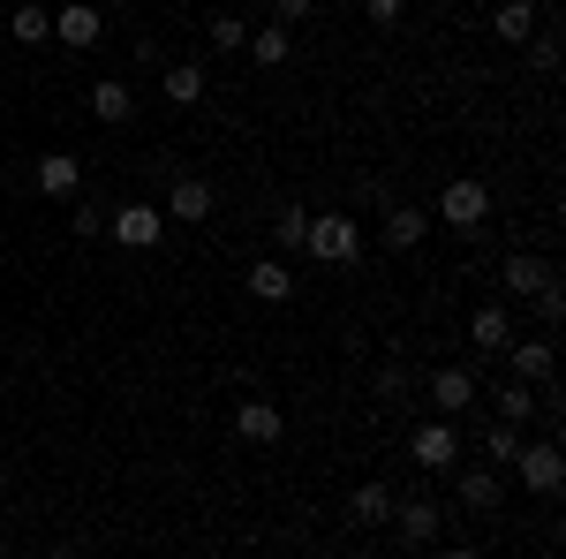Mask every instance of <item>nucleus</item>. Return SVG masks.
I'll return each mask as SVG.
<instances>
[{"instance_id":"f257e3e1","label":"nucleus","mask_w":566,"mask_h":559,"mask_svg":"<svg viewBox=\"0 0 566 559\" xmlns=\"http://www.w3.org/2000/svg\"><path fill=\"white\" fill-rule=\"evenodd\" d=\"M431 227H453V235H483V227H491V189H483L476 174H453V182L438 189Z\"/></svg>"},{"instance_id":"c85d7f7f","label":"nucleus","mask_w":566,"mask_h":559,"mask_svg":"<svg viewBox=\"0 0 566 559\" xmlns=\"http://www.w3.org/2000/svg\"><path fill=\"white\" fill-rule=\"evenodd\" d=\"M363 15H370V23H400V15H408V0H363Z\"/></svg>"},{"instance_id":"bb28decb","label":"nucleus","mask_w":566,"mask_h":559,"mask_svg":"<svg viewBox=\"0 0 566 559\" xmlns=\"http://www.w3.org/2000/svg\"><path fill=\"white\" fill-rule=\"evenodd\" d=\"M212 45L219 53H242V45H250V23H242V15H212Z\"/></svg>"},{"instance_id":"c9c22d12","label":"nucleus","mask_w":566,"mask_h":559,"mask_svg":"<svg viewBox=\"0 0 566 559\" xmlns=\"http://www.w3.org/2000/svg\"><path fill=\"white\" fill-rule=\"evenodd\" d=\"M45 559H69V552H45Z\"/></svg>"},{"instance_id":"f03ea898","label":"nucleus","mask_w":566,"mask_h":559,"mask_svg":"<svg viewBox=\"0 0 566 559\" xmlns=\"http://www.w3.org/2000/svg\"><path fill=\"white\" fill-rule=\"evenodd\" d=\"M317 265H340L348 272L355 258H363V227L355 219H340V213H310V242H303Z\"/></svg>"},{"instance_id":"9b49d317","label":"nucleus","mask_w":566,"mask_h":559,"mask_svg":"<svg viewBox=\"0 0 566 559\" xmlns=\"http://www.w3.org/2000/svg\"><path fill=\"white\" fill-rule=\"evenodd\" d=\"M506 363H514V379L522 386H552V341H506Z\"/></svg>"},{"instance_id":"5701e85b","label":"nucleus","mask_w":566,"mask_h":559,"mask_svg":"<svg viewBox=\"0 0 566 559\" xmlns=\"http://www.w3.org/2000/svg\"><path fill=\"white\" fill-rule=\"evenodd\" d=\"M8 31H15V39H23V45H45V39H53V15H45L39 0H23V8L8 15Z\"/></svg>"},{"instance_id":"aec40b11","label":"nucleus","mask_w":566,"mask_h":559,"mask_svg":"<svg viewBox=\"0 0 566 559\" xmlns=\"http://www.w3.org/2000/svg\"><path fill=\"white\" fill-rule=\"evenodd\" d=\"M544 280H559V272H552V258H528V250H514V258H506V296H536Z\"/></svg>"},{"instance_id":"393cba45","label":"nucleus","mask_w":566,"mask_h":559,"mask_svg":"<svg viewBox=\"0 0 566 559\" xmlns=\"http://www.w3.org/2000/svg\"><path fill=\"white\" fill-rule=\"evenodd\" d=\"M272 235H280V250H303V242H310V213H303V205H280Z\"/></svg>"},{"instance_id":"20e7f679","label":"nucleus","mask_w":566,"mask_h":559,"mask_svg":"<svg viewBox=\"0 0 566 559\" xmlns=\"http://www.w3.org/2000/svg\"><path fill=\"white\" fill-rule=\"evenodd\" d=\"M408 462H416V469H453V462H461V431L446 424V416H431V424L408 438Z\"/></svg>"},{"instance_id":"7c9ffc66","label":"nucleus","mask_w":566,"mask_h":559,"mask_svg":"<svg viewBox=\"0 0 566 559\" xmlns=\"http://www.w3.org/2000/svg\"><path fill=\"white\" fill-rule=\"evenodd\" d=\"M69 227H76V235H84V242H91V235H98L106 219H98V205H76V213H69Z\"/></svg>"},{"instance_id":"6e6552de","label":"nucleus","mask_w":566,"mask_h":559,"mask_svg":"<svg viewBox=\"0 0 566 559\" xmlns=\"http://www.w3.org/2000/svg\"><path fill=\"white\" fill-rule=\"evenodd\" d=\"M386 529H400V545H431L446 521H438L431 499H392V521H386Z\"/></svg>"},{"instance_id":"e433bc0d","label":"nucleus","mask_w":566,"mask_h":559,"mask_svg":"<svg viewBox=\"0 0 566 559\" xmlns=\"http://www.w3.org/2000/svg\"><path fill=\"white\" fill-rule=\"evenodd\" d=\"M0 559H8V545H0Z\"/></svg>"},{"instance_id":"b1692460","label":"nucleus","mask_w":566,"mask_h":559,"mask_svg":"<svg viewBox=\"0 0 566 559\" xmlns=\"http://www.w3.org/2000/svg\"><path fill=\"white\" fill-rule=\"evenodd\" d=\"M491 23H499V39H536V8H528V0H506V8H499V15H491Z\"/></svg>"},{"instance_id":"412c9836","label":"nucleus","mask_w":566,"mask_h":559,"mask_svg":"<svg viewBox=\"0 0 566 559\" xmlns=\"http://www.w3.org/2000/svg\"><path fill=\"white\" fill-rule=\"evenodd\" d=\"M536 408H544V393H536V386H522V379H506V386H499V424H514V431H522L528 416H536Z\"/></svg>"},{"instance_id":"6ab92c4d","label":"nucleus","mask_w":566,"mask_h":559,"mask_svg":"<svg viewBox=\"0 0 566 559\" xmlns=\"http://www.w3.org/2000/svg\"><path fill=\"white\" fill-rule=\"evenodd\" d=\"M159 91H167V106H205V69H197V61H175V69L159 76Z\"/></svg>"},{"instance_id":"39448f33","label":"nucleus","mask_w":566,"mask_h":559,"mask_svg":"<svg viewBox=\"0 0 566 559\" xmlns=\"http://www.w3.org/2000/svg\"><path fill=\"white\" fill-rule=\"evenodd\" d=\"M159 227H167L159 205H122V213H106V235H114L122 250H151V242H159Z\"/></svg>"},{"instance_id":"4468645a","label":"nucleus","mask_w":566,"mask_h":559,"mask_svg":"<svg viewBox=\"0 0 566 559\" xmlns=\"http://www.w3.org/2000/svg\"><path fill=\"white\" fill-rule=\"evenodd\" d=\"M53 39L61 45H98V8H91V0H69V8L53 15Z\"/></svg>"},{"instance_id":"4be33fe9","label":"nucleus","mask_w":566,"mask_h":559,"mask_svg":"<svg viewBox=\"0 0 566 559\" xmlns=\"http://www.w3.org/2000/svg\"><path fill=\"white\" fill-rule=\"evenodd\" d=\"M287 53H295V39H287V23H264V31H250V61H258V69H280Z\"/></svg>"},{"instance_id":"a211bd4d","label":"nucleus","mask_w":566,"mask_h":559,"mask_svg":"<svg viewBox=\"0 0 566 559\" xmlns=\"http://www.w3.org/2000/svg\"><path fill=\"white\" fill-rule=\"evenodd\" d=\"M499 499H506L499 469H461V507H469V515H491Z\"/></svg>"},{"instance_id":"dca6fc26","label":"nucleus","mask_w":566,"mask_h":559,"mask_svg":"<svg viewBox=\"0 0 566 559\" xmlns=\"http://www.w3.org/2000/svg\"><path fill=\"white\" fill-rule=\"evenodd\" d=\"M348 515L363 521V529H386V521H392V484H355V491H348Z\"/></svg>"},{"instance_id":"1a4fd4ad","label":"nucleus","mask_w":566,"mask_h":559,"mask_svg":"<svg viewBox=\"0 0 566 559\" xmlns=\"http://www.w3.org/2000/svg\"><path fill=\"white\" fill-rule=\"evenodd\" d=\"M212 205H219V189L205 174H181L175 189H167V219H212Z\"/></svg>"},{"instance_id":"423d86ee","label":"nucleus","mask_w":566,"mask_h":559,"mask_svg":"<svg viewBox=\"0 0 566 559\" xmlns=\"http://www.w3.org/2000/svg\"><path fill=\"white\" fill-rule=\"evenodd\" d=\"M431 408L453 424V416H469L476 408V371H461V363H446V371H431Z\"/></svg>"},{"instance_id":"473e14b6","label":"nucleus","mask_w":566,"mask_h":559,"mask_svg":"<svg viewBox=\"0 0 566 559\" xmlns=\"http://www.w3.org/2000/svg\"><path fill=\"white\" fill-rule=\"evenodd\" d=\"M317 0H272V23H303Z\"/></svg>"},{"instance_id":"cd10ccee","label":"nucleus","mask_w":566,"mask_h":559,"mask_svg":"<svg viewBox=\"0 0 566 559\" xmlns=\"http://www.w3.org/2000/svg\"><path fill=\"white\" fill-rule=\"evenodd\" d=\"M528 302H536V318H544V325H559V318H566V288H559V280H544Z\"/></svg>"},{"instance_id":"f8f14e48","label":"nucleus","mask_w":566,"mask_h":559,"mask_svg":"<svg viewBox=\"0 0 566 559\" xmlns=\"http://www.w3.org/2000/svg\"><path fill=\"white\" fill-rule=\"evenodd\" d=\"M91 114H98L106 130H122V122L136 114V91L122 84V76H106V84H91Z\"/></svg>"},{"instance_id":"7ed1b4c3","label":"nucleus","mask_w":566,"mask_h":559,"mask_svg":"<svg viewBox=\"0 0 566 559\" xmlns=\"http://www.w3.org/2000/svg\"><path fill=\"white\" fill-rule=\"evenodd\" d=\"M514 476H522V491H536V499H559V484H566L559 438H522V454H514Z\"/></svg>"},{"instance_id":"c756f323","label":"nucleus","mask_w":566,"mask_h":559,"mask_svg":"<svg viewBox=\"0 0 566 559\" xmlns=\"http://www.w3.org/2000/svg\"><path fill=\"white\" fill-rule=\"evenodd\" d=\"M528 61H536V69L552 76V69H559V39H528Z\"/></svg>"},{"instance_id":"ddd939ff","label":"nucleus","mask_w":566,"mask_h":559,"mask_svg":"<svg viewBox=\"0 0 566 559\" xmlns=\"http://www.w3.org/2000/svg\"><path fill=\"white\" fill-rule=\"evenodd\" d=\"M469 341H476L483 355H506V341H514V318H506L499 302H483L476 318H469Z\"/></svg>"},{"instance_id":"f3484780","label":"nucleus","mask_w":566,"mask_h":559,"mask_svg":"<svg viewBox=\"0 0 566 559\" xmlns=\"http://www.w3.org/2000/svg\"><path fill=\"white\" fill-rule=\"evenodd\" d=\"M250 296H258V302H287V296H295L287 258H258V265H250Z\"/></svg>"},{"instance_id":"9d476101","label":"nucleus","mask_w":566,"mask_h":559,"mask_svg":"<svg viewBox=\"0 0 566 559\" xmlns=\"http://www.w3.org/2000/svg\"><path fill=\"white\" fill-rule=\"evenodd\" d=\"M84 189V159L76 152H45L39 159V197H76Z\"/></svg>"},{"instance_id":"f704fd0d","label":"nucleus","mask_w":566,"mask_h":559,"mask_svg":"<svg viewBox=\"0 0 566 559\" xmlns=\"http://www.w3.org/2000/svg\"><path fill=\"white\" fill-rule=\"evenodd\" d=\"M0 476H8V454H0Z\"/></svg>"},{"instance_id":"2eb2a0df","label":"nucleus","mask_w":566,"mask_h":559,"mask_svg":"<svg viewBox=\"0 0 566 559\" xmlns=\"http://www.w3.org/2000/svg\"><path fill=\"white\" fill-rule=\"evenodd\" d=\"M423 235H431V213L423 205H392L386 213V250H416Z\"/></svg>"},{"instance_id":"72a5a7b5","label":"nucleus","mask_w":566,"mask_h":559,"mask_svg":"<svg viewBox=\"0 0 566 559\" xmlns=\"http://www.w3.org/2000/svg\"><path fill=\"white\" fill-rule=\"evenodd\" d=\"M438 559H483V552H476V545H453V552H438Z\"/></svg>"},{"instance_id":"0eeeda50","label":"nucleus","mask_w":566,"mask_h":559,"mask_svg":"<svg viewBox=\"0 0 566 559\" xmlns=\"http://www.w3.org/2000/svg\"><path fill=\"white\" fill-rule=\"evenodd\" d=\"M280 431H287L280 401H258V393H250V401L234 408V438H242V446H280Z\"/></svg>"},{"instance_id":"2f4dec72","label":"nucleus","mask_w":566,"mask_h":559,"mask_svg":"<svg viewBox=\"0 0 566 559\" xmlns=\"http://www.w3.org/2000/svg\"><path fill=\"white\" fill-rule=\"evenodd\" d=\"M378 393H386V401H400V393H408V371H400V363H386V371H378Z\"/></svg>"},{"instance_id":"a878e982","label":"nucleus","mask_w":566,"mask_h":559,"mask_svg":"<svg viewBox=\"0 0 566 559\" xmlns=\"http://www.w3.org/2000/svg\"><path fill=\"white\" fill-rule=\"evenodd\" d=\"M483 454L514 469V454H522V431H514V424H491V431H483Z\"/></svg>"}]
</instances>
